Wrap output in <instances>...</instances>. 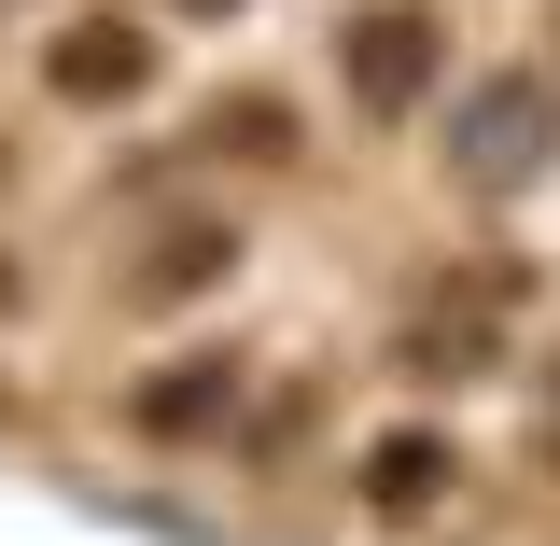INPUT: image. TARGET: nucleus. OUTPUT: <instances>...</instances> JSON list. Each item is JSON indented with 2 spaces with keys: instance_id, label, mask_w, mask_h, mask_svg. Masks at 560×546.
<instances>
[{
  "instance_id": "obj_1",
  "label": "nucleus",
  "mask_w": 560,
  "mask_h": 546,
  "mask_svg": "<svg viewBox=\"0 0 560 546\" xmlns=\"http://www.w3.org/2000/svg\"><path fill=\"white\" fill-rule=\"evenodd\" d=\"M547 154H560V84H533V70H490L477 98L448 113V169H463L477 197H518Z\"/></svg>"
},
{
  "instance_id": "obj_2",
  "label": "nucleus",
  "mask_w": 560,
  "mask_h": 546,
  "mask_svg": "<svg viewBox=\"0 0 560 546\" xmlns=\"http://www.w3.org/2000/svg\"><path fill=\"white\" fill-rule=\"evenodd\" d=\"M337 70H350V113H420L434 98V70H448V28L420 14V0H378V14H350L337 28Z\"/></svg>"
},
{
  "instance_id": "obj_3",
  "label": "nucleus",
  "mask_w": 560,
  "mask_h": 546,
  "mask_svg": "<svg viewBox=\"0 0 560 546\" xmlns=\"http://www.w3.org/2000/svg\"><path fill=\"white\" fill-rule=\"evenodd\" d=\"M43 84H57V98H140V84H154V28L84 14V28H57V43H43Z\"/></svg>"
},
{
  "instance_id": "obj_4",
  "label": "nucleus",
  "mask_w": 560,
  "mask_h": 546,
  "mask_svg": "<svg viewBox=\"0 0 560 546\" xmlns=\"http://www.w3.org/2000/svg\"><path fill=\"white\" fill-rule=\"evenodd\" d=\"M140 434H224L238 420V364H168V379H140L127 393Z\"/></svg>"
},
{
  "instance_id": "obj_5",
  "label": "nucleus",
  "mask_w": 560,
  "mask_h": 546,
  "mask_svg": "<svg viewBox=\"0 0 560 546\" xmlns=\"http://www.w3.org/2000/svg\"><path fill=\"white\" fill-rule=\"evenodd\" d=\"M224 267H238V239H224V224H168V239H154V267H127V309H183V294H210Z\"/></svg>"
},
{
  "instance_id": "obj_6",
  "label": "nucleus",
  "mask_w": 560,
  "mask_h": 546,
  "mask_svg": "<svg viewBox=\"0 0 560 546\" xmlns=\"http://www.w3.org/2000/svg\"><path fill=\"white\" fill-rule=\"evenodd\" d=\"M448 477H463V463H448L434 434H378V449H364V504H378V519H407V504H434Z\"/></svg>"
},
{
  "instance_id": "obj_7",
  "label": "nucleus",
  "mask_w": 560,
  "mask_h": 546,
  "mask_svg": "<svg viewBox=\"0 0 560 546\" xmlns=\"http://www.w3.org/2000/svg\"><path fill=\"white\" fill-rule=\"evenodd\" d=\"M477 350H490V323H420V337H407V379H477Z\"/></svg>"
},
{
  "instance_id": "obj_8",
  "label": "nucleus",
  "mask_w": 560,
  "mask_h": 546,
  "mask_svg": "<svg viewBox=\"0 0 560 546\" xmlns=\"http://www.w3.org/2000/svg\"><path fill=\"white\" fill-rule=\"evenodd\" d=\"M280 127H294L280 98H238V113H210V140H238V154H294V140H280Z\"/></svg>"
},
{
  "instance_id": "obj_9",
  "label": "nucleus",
  "mask_w": 560,
  "mask_h": 546,
  "mask_svg": "<svg viewBox=\"0 0 560 546\" xmlns=\"http://www.w3.org/2000/svg\"><path fill=\"white\" fill-rule=\"evenodd\" d=\"M547 379H560V364H547Z\"/></svg>"
}]
</instances>
